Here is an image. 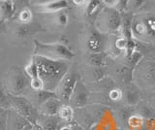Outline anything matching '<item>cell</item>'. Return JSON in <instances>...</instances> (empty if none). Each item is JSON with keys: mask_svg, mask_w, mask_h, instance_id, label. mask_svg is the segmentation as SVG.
<instances>
[{"mask_svg": "<svg viewBox=\"0 0 155 130\" xmlns=\"http://www.w3.org/2000/svg\"><path fill=\"white\" fill-rule=\"evenodd\" d=\"M31 57L37 64L39 78L44 84V89L55 92L60 81L70 70V61L53 60L38 55Z\"/></svg>", "mask_w": 155, "mask_h": 130, "instance_id": "obj_1", "label": "cell"}, {"mask_svg": "<svg viewBox=\"0 0 155 130\" xmlns=\"http://www.w3.org/2000/svg\"><path fill=\"white\" fill-rule=\"evenodd\" d=\"M131 31L136 41L147 45H155V13L140 11L134 14Z\"/></svg>", "mask_w": 155, "mask_h": 130, "instance_id": "obj_2", "label": "cell"}, {"mask_svg": "<svg viewBox=\"0 0 155 130\" xmlns=\"http://www.w3.org/2000/svg\"><path fill=\"white\" fill-rule=\"evenodd\" d=\"M132 80L140 89L155 92V56H143L133 69Z\"/></svg>", "mask_w": 155, "mask_h": 130, "instance_id": "obj_3", "label": "cell"}, {"mask_svg": "<svg viewBox=\"0 0 155 130\" xmlns=\"http://www.w3.org/2000/svg\"><path fill=\"white\" fill-rule=\"evenodd\" d=\"M30 78L26 75L24 67L12 65L5 74V88L9 94L26 96L31 90Z\"/></svg>", "mask_w": 155, "mask_h": 130, "instance_id": "obj_4", "label": "cell"}, {"mask_svg": "<svg viewBox=\"0 0 155 130\" xmlns=\"http://www.w3.org/2000/svg\"><path fill=\"white\" fill-rule=\"evenodd\" d=\"M34 49L32 55H38L53 60L71 61L75 57V52L64 42L43 43L36 39L33 40Z\"/></svg>", "mask_w": 155, "mask_h": 130, "instance_id": "obj_5", "label": "cell"}, {"mask_svg": "<svg viewBox=\"0 0 155 130\" xmlns=\"http://www.w3.org/2000/svg\"><path fill=\"white\" fill-rule=\"evenodd\" d=\"M122 16L118 9L103 7L94 18V27L103 34L120 31Z\"/></svg>", "mask_w": 155, "mask_h": 130, "instance_id": "obj_6", "label": "cell"}, {"mask_svg": "<svg viewBox=\"0 0 155 130\" xmlns=\"http://www.w3.org/2000/svg\"><path fill=\"white\" fill-rule=\"evenodd\" d=\"M11 99V109L21 115L30 124H36L40 117V113L37 107L25 96H14L10 94Z\"/></svg>", "mask_w": 155, "mask_h": 130, "instance_id": "obj_7", "label": "cell"}, {"mask_svg": "<svg viewBox=\"0 0 155 130\" xmlns=\"http://www.w3.org/2000/svg\"><path fill=\"white\" fill-rule=\"evenodd\" d=\"M106 34L99 32L94 27L93 29H88L81 37L82 46L87 51V54H94V52H106L107 38Z\"/></svg>", "mask_w": 155, "mask_h": 130, "instance_id": "obj_8", "label": "cell"}, {"mask_svg": "<svg viewBox=\"0 0 155 130\" xmlns=\"http://www.w3.org/2000/svg\"><path fill=\"white\" fill-rule=\"evenodd\" d=\"M81 80L80 75L76 73L75 71H70L63 77V79L60 81L59 85L55 89V93L57 95V98L60 99L63 103H69L70 98L73 94L76 85L78 82Z\"/></svg>", "mask_w": 155, "mask_h": 130, "instance_id": "obj_9", "label": "cell"}, {"mask_svg": "<svg viewBox=\"0 0 155 130\" xmlns=\"http://www.w3.org/2000/svg\"><path fill=\"white\" fill-rule=\"evenodd\" d=\"M11 35L17 41H25L36 35L39 32L45 31L40 23L36 22H31L28 23L16 22L11 26Z\"/></svg>", "mask_w": 155, "mask_h": 130, "instance_id": "obj_10", "label": "cell"}, {"mask_svg": "<svg viewBox=\"0 0 155 130\" xmlns=\"http://www.w3.org/2000/svg\"><path fill=\"white\" fill-rule=\"evenodd\" d=\"M88 97H89V92L87 89L86 85L84 83L80 80L76 85V88L73 91V94L70 98V104L73 107L77 108H82L85 107L88 102Z\"/></svg>", "mask_w": 155, "mask_h": 130, "instance_id": "obj_11", "label": "cell"}, {"mask_svg": "<svg viewBox=\"0 0 155 130\" xmlns=\"http://www.w3.org/2000/svg\"><path fill=\"white\" fill-rule=\"evenodd\" d=\"M69 0H51L42 5L35 6L38 13L41 14H54L62 10H65L69 7Z\"/></svg>", "mask_w": 155, "mask_h": 130, "instance_id": "obj_12", "label": "cell"}, {"mask_svg": "<svg viewBox=\"0 0 155 130\" xmlns=\"http://www.w3.org/2000/svg\"><path fill=\"white\" fill-rule=\"evenodd\" d=\"M25 97H27L31 102L34 104L35 107H40L42 104H44L48 101V99H51L52 97H57L56 93L54 91H50L46 89L38 90V91H30Z\"/></svg>", "mask_w": 155, "mask_h": 130, "instance_id": "obj_13", "label": "cell"}, {"mask_svg": "<svg viewBox=\"0 0 155 130\" xmlns=\"http://www.w3.org/2000/svg\"><path fill=\"white\" fill-rule=\"evenodd\" d=\"M64 105L60 99L57 97H52L46 101L45 103L42 104L38 108L39 113L41 115H56L58 114V111Z\"/></svg>", "mask_w": 155, "mask_h": 130, "instance_id": "obj_14", "label": "cell"}, {"mask_svg": "<svg viewBox=\"0 0 155 130\" xmlns=\"http://www.w3.org/2000/svg\"><path fill=\"white\" fill-rule=\"evenodd\" d=\"M140 88L136 85H127L123 92V96L125 97V101L129 107H133L140 104L142 100V95L140 92Z\"/></svg>", "mask_w": 155, "mask_h": 130, "instance_id": "obj_15", "label": "cell"}, {"mask_svg": "<svg viewBox=\"0 0 155 130\" xmlns=\"http://www.w3.org/2000/svg\"><path fill=\"white\" fill-rule=\"evenodd\" d=\"M10 115H9L7 122L8 130H22L29 123L25 118L12 109L10 110Z\"/></svg>", "mask_w": 155, "mask_h": 130, "instance_id": "obj_16", "label": "cell"}, {"mask_svg": "<svg viewBox=\"0 0 155 130\" xmlns=\"http://www.w3.org/2000/svg\"><path fill=\"white\" fill-rule=\"evenodd\" d=\"M59 119L56 115H41L37 120V124L41 126L44 130H56Z\"/></svg>", "mask_w": 155, "mask_h": 130, "instance_id": "obj_17", "label": "cell"}, {"mask_svg": "<svg viewBox=\"0 0 155 130\" xmlns=\"http://www.w3.org/2000/svg\"><path fill=\"white\" fill-rule=\"evenodd\" d=\"M15 16H16V10L13 2L0 0V18L8 22L11 21Z\"/></svg>", "mask_w": 155, "mask_h": 130, "instance_id": "obj_18", "label": "cell"}, {"mask_svg": "<svg viewBox=\"0 0 155 130\" xmlns=\"http://www.w3.org/2000/svg\"><path fill=\"white\" fill-rule=\"evenodd\" d=\"M107 56H108V52H94V54H87L86 59L91 66L104 67L107 62Z\"/></svg>", "mask_w": 155, "mask_h": 130, "instance_id": "obj_19", "label": "cell"}, {"mask_svg": "<svg viewBox=\"0 0 155 130\" xmlns=\"http://www.w3.org/2000/svg\"><path fill=\"white\" fill-rule=\"evenodd\" d=\"M147 0H127L125 11L131 14H137L142 11L143 6L147 4Z\"/></svg>", "mask_w": 155, "mask_h": 130, "instance_id": "obj_20", "label": "cell"}, {"mask_svg": "<svg viewBox=\"0 0 155 130\" xmlns=\"http://www.w3.org/2000/svg\"><path fill=\"white\" fill-rule=\"evenodd\" d=\"M86 15L88 17L97 16L98 13L103 8V4H102L101 0H88L86 3Z\"/></svg>", "mask_w": 155, "mask_h": 130, "instance_id": "obj_21", "label": "cell"}, {"mask_svg": "<svg viewBox=\"0 0 155 130\" xmlns=\"http://www.w3.org/2000/svg\"><path fill=\"white\" fill-rule=\"evenodd\" d=\"M0 109L11 110V99H10V94L6 90L5 85L2 84L0 80Z\"/></svg>", "mask_w": 155, "mask_h": 130, "instance_id": "obj_22", "label": "cell"}, {"mask_svg": "<svg viewBox=\"0 0 155 130\" xmlns=\"http://www.w3.org/2000/svg\"><path fill=\"white\" fill-rule=\"evenodd\" d=\"M51 15H52L51 20L53 23L58 27H65L68 25V22H69V17H68L67 13L64 10L51 14Z\"/></svg>", "mask_w": 155, "mask_h": 130, "instance_id": "obj_23", "label": "cell"}, {"mask_svg": "<svg viewBox=\"0 0 155 130\" xmlns=\"http://www.w3.org/2000/svg\"><path fill=\"white\" fill-rule=\"evenodd\" d=\"M31 22H33V13L29 7L22 9L17 14V22L28 23Z\"/></svg>", "mask_w": 155, "mask_h": 130, "instance_id": "obj_24", "label": "cell"}, {"mask_svg": "<svg viewBox=\"0 0 155 130\" xmlns=\"http://www.w3.org/2000/svg\"><path fill=\"white\" fill-rule=\"evenodd\" d=\"M73 115H74V111H73L72 106L69 105H63L57 114V117L65 122H71Z\"/></svg>", "mask_w": 155, "mask_h": 130, "instance_id": "obj_25", "label": "cell"}, {"mask_svg": "<svg viewBox=\"0 0 155 130\" xmlns=\"http://www.w3.org/2000/svg\"><path fill=\"white\" fill-rule=\"evenodd\" d=\"M24 71H25L26 75L30 78V80L39 78V73H38V67L35 60H34L32 57L29 60L28 63L24 66Z\"/></svg>", "mask_w": 155, "mask_h": 130, "instance_id": "obj_26", "label": "cell"}, {"mask_svg": "<svg viewBox=\"0 0 155 130\" xmlns=\"http://www.w3.org/2000/svg\"><path fill=\"white\" fill-rule=\"evenodd\" d=\"M114 47L116 48V50H118V52H125L126 50H127V47H128L127 39H126V38L123 37V36H120L119 38H117V39L115 40Z\"/></svg>", "mask_w": 155, "mask_h": 130, "instance_id": "obj_27", "label": "cell"}, {"mask_svg": "<svg viewBox=\"0 0 155 130\" xmlns=\"http://www.w3.org/2000/svg\"><path fill=\"white\" fill-rule=\"evenodd\" d=\"M13 4L15 7V10H16V15L19 12L21 11L22 9L27 8L30 5V0H13Z\"/></svg>", "mask_w": 155, "mask_h": 130, "instance_id": "obj_28", "label": "cell"}, {"mask_svg": "<svg viewBox=\"0 0 155 130\" xmlns=\"http://www.w3.org/2000/svg\"><path fill=\"white\" fill-rule=\"evenodd\" d=\"M123 97V91H121L119 88H110V92H109V98L111 101H119L121 98Z\"/></svg>", "mask_w": 155, "mask_h": 130, "instance_id": "obj_29", "label": "cell"}, {"mask_svg": "<svg viewBox=\"0 0 155 130\" xmlns=\"http://www.w3.org/2000/svg\"><path fill=\"white\" fill-rule=\"evenodd\" d=\"M128 123L130 126H132L134 128H137L142 126L143 124V118L140 115H131L128 118Z\"/></svg>", "mask_w": 155, "mask_h": 130, "instance_id": "obj_30", "label": "cell"}, {"mask_svg": "<svg viewBox=\"0 0 155 130\" xmlns=\"http://www.w3.org/2000/svg\"><path fill=\"white\" fill-rule=\"evenodd\" d=\"M30 86H31V90H33V91H38V90L44 89V84L40 78L32 79L30 82Z\"/></svg>", "mask_w": 155, "mask_h": 130, "instance_id": "obj_31", "label": "cell"}, {"mask_svg": "<svg viewBox=\"0 0 155 130\" xmlns=\"http://www.w3.org/2000/svg\"><path fill=\"white\" fill-rule=\"evenodd\" d=\"M101 2L104 7L118 9L121 4V0H101Z\"/></svg>", "mask_w": 155, "mask_h": 130, "instance_id": "obj_32", "label": "cell"}, {"mask_svg": "<svg viewBox=\"0 0 155 130\" xmlns=\"http://www.w3.org/2000/svg\"><path fill=\"white\" fill-rule=\"evenodd\" d=\"M7 28V22L2 20L1 18H0V34H3V33H6L8 30Z\"/></svg>", "mask_w": 155, "mask_h": 130, "instance_id": "obj_33", "label": "cell"}, {"mask_svg": "<svg viewBox=\"0 0 155 130\" xmlns=\"http://www.w3.org/2000/svg\"><path fill=\"white\" fill-rule=\"evenodd\" d=\"M87 1L88 0H72V3L77 7H82L86 5Z\"/></svg>", "mask_w": 155, "mask_h": 130, "instance_id": "obj_34", "label": "cell"}, {"mask_svg": "<svg viewBox=\"0 0 155 130\" xmlns=\"http://www.w3.org/2000/svg\"><path fill=\"white\" fill-rule=\"evenodd\" d=\"M51 0H30V3L34 6H38V5H42V4H45Z\"/></svg>", "mask_w": 155, "mask_h": 130, "instance_id": "obj_35", "label": "cell"}, {"mask_svg": "<svg viewBox=\"0 0 155 130\" xmlns=\"http://www.w3.org/2000/svg\"><path fill=\"white\" fill-rule=\"evenodd\" d=\"M147 5L151 8L149 10V12H153L155 13V0H147Z\"/></svg>", "mask_w": 155, "mask_h": 130, "instance_id": "obj_36", "label": "cell"}, {"mask_svg": "<svg viewBox=\"0 0 155 130\" xmlns=\"http://www.w3.org/2000/svg\"><path fill=\"white\" fill-rule=\"evenodd\" d=\"M32 127H33V130H44L41 126H39V125L36 123V124H33L32 125Z\"/></svg>", "mask_w": 155, "mask_h": 130, "instance_id": "obj_37", "label": "cell"}, {"mask_svg": "<svg viewBox=\"0 0 155 130\" xmlns=\"http://www.w3.org/2000/svg\"><path fill=\"white\" fill-rule=\"evenodd\" d=\"M150 104H151V106L155 109V94L151 97V100H150Z\"/></svg>", "mask_w": 155, "mask_h": 130, "instance_id": "obj_38", "label": "cell"}, {"mask_svg": "<svg viewBox=\"0 0 155 130\" xmlns=\"http://www.w3.org/2000/svg\"><path fill=\"white\" fill-rule=\"evenodd\" d=\"M3 1H13V0H3Z\"/></svg>", "mask_w": 155, "mask_h": 130, "instance_id": "obj_39", "label": "cell"}, {"mask_svg": "<svg viewBox=\"0 0 155 130\" xmlns=\"http://www.w3.org/2000/svg\"><path fill=\"white\" fill-rule=\"evenodd\" d=\"M70 130H74V129H72V128H71V129H70Z\"/></svg>", "mask_w": 155, "mask_h": 130, "instance_id": "obj_40", "label": "cell"}]
</instances>
